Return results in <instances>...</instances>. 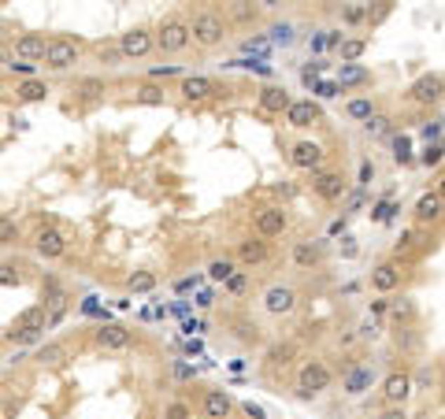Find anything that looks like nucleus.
<instances>
[{
	"instance_id": "obj_14",
	"label": "nucleus",
	"mask_w": 445,
	"mask_h": 419,
	"mask_svg": "<svg viewBox=\"0 0 445 419\" xmlns=\"http://www.w3.org/2000/svg\"><path fill=\"white\" fill-rule=\"evenodd\" d=\"M412 390H416V383L409 371H390L383 378V404H404L412 397Z\"/></svg>"
},
{
	"instance_id": "obj_53",
	"label": "nucleus",
	"mask_w": 445,
	"mask_h": 419,
	"mask_svg": "<svg viewBox=\"0 0 445 419\" xmlns=\"http://www.w3.org/2000/svg\"><path fill=\"white\" fill-rule=\"evenodd\" d=\"M371 178H375V164H368V160H364V164H360V186H368Z\"/></svg>"
},
{
	"instance_id": "obj_3",
	"label": "nucleus",
	"mask_w": 445,
	"mask_h": 419,
	"mask_svg": "<svg viewBox=\"0 0 445 419\" xmlns=\"http://www.w3.org/2000/svg\"><path fill=\"white\" fill-rule=\"evenodd\" d=\"M190 41H193V34H190V22L182 19V15L160 19V26H156V48H160V52L175 56V52H186Z\"/></svg>"
},
{
	"instance_id": "obj_12",
	"label": "nucleus",
	"mask_w": 445,
	"mask_h": 419,
	"mask_svg": "<svg viewBox=\"0 0 445 419\" xmlns=\"http://www.w3.org/2000/svg\"><path fill=\"white\" fill-rule=\"evenodd\" d=\"M345 175L342 171H319L312 175V193H316L319 201H342L345 197Z\"/></svg>"
},
{
	"instance_id": "obj_5",
	"label": "nucleus",
	"mask_w": 445,
	"mask_h": 419,
	"mask_svg": "<svg viewBox=\"0 0 445 419\" xmlns=\"http://www.w3.org/2000/svg\"><path fill=\"white\" fill-rule=\"evenodd\" d=\"M45 323H48V308L45 305H30V308H22L15 316V323H11V331L4 338L8 342H30L37 331H45Z\"/></svg>"
},
{
	"instance_id": "obj_44",
	"label": "nucleus",
	"mask_w": 445,
	"mask_h": 419,
	"mask_svg": "<svg viewBox=\"0 0 445 419\" xmlns=\"http://www.w3.org/2000/svg\"><path fill=\"white\" fill-rule=\"evenodd\" d=\"M4 67H8L11 74H22V82H26V78H34L37 63H26V60H15V56H8V60H4Z\"/></svg>"
},
{
	"instance_id": "obj_26",
	"label": "nucleus",
	"mask_w": 445,
	"mask_h": 419,
	"mask_svg": "<svg viewBox=\"0 0 445 419\" xmlns=\"http://www.w3.org/2000/svg\"><path fill=\"white\" fill-rule=\"evenodd\" d=\"M48 82H41V78H26V82H19L15 86V100H22V104H37V100H48Z\"/></svg>"
},
{
	"instance_id": "obj_38",
	"label": "nucleus",
	"mask_w": 445,
	"mask_h": 419,
	"mask_svg": "<svg viewBox=\"0 0 445 419\" xmlns=\"http://www.w3.org/2000/svg\"><path fill=\"white\" fill-rule=\"evenodd\" d=\"M390 130H394V119H390V115H375V119L364 123V134H368L371 141H375V138H386Z\"/></svg>"
},
{
	"instance_id": "obj_40",
	"label": "nucleus",
	"mask_w": 445,
	"mask_h": 419,
	"mask_svg": "<svg viewBox=\"0 0 445 419\" xmlns=\"http://www.w3.org/2000/svg\"><path fill=\"white\" fill-rule=\"evenodd\" d=\"M445 160V141H430V145L420 152V164L423 167H438Z\"/></svg>"
},
{
	"instance_id": "obj_10",
	"label": "nucleus",
	"mask_w": 445,
	"mask_h": 419,
	"mask_svg": "<svg viewBox=\"0 0 445 419\" xmlns=\"http://www.w3.org/2000/svg\"><path fill=\"white\" fill-rule=\"evenodd\" d=\"M441 215H445V201H441V193H438V189L420 193V201L412 204L416 227H434V222H441Z\"/></svg>"
},
{
	"instance_id": "obj_30",
	"label": "nucleus",
	"mask_w": 445,
	"mask_h": 419,
	"mask_svg": "<svg viewBox=\"0 0 445 419\" xmlns=\"http://www.w3.org/2000/svg\"><path fill=\"white\" fill-rule=\"evenodd\" d=\"M167 100V89L156 86V82H141L134 86V104H164Z\"/></svg>"
},
{
	"instance_id": "obj_6",
	"label": "nucleus",
	"mask_w": 445,
	"mask_h": 419,
	"mask_svg": "<svg viewBox=\"0 0 445 419\" xmlns=\"http://www.w3.org/2000/svg\"><path fill=\"white\" fill-rule=\"evenodd\" d=\"M323 160H326V152L319 141H308V138H300L290 145V164L297 167V171H312V175H319L323 171Z\"/></svg>"
},
{
	"instance_id": "obj_27",
	"label": "nucleus",
	"mask_w": 445,
	"mask_h": 419,
	"mask_svg": "<svg viewBox=\"0 0 445 419\" xmlns=\"http://www.w3.org/2000/svg\"><path fill=\"white\" fill-rule=\"evenodd\" d=\"M234 274H238V260H230V256L208 260V279H212V282H230Z\"/></svg>"
},
{
	"instance_id": "obj_16",
	"label": "nucleus",
	"mask_w": 445,
	"mask_h": 419,
	"mask_svg": "<svg viewBox=\"0 0 445 419\" xmlns=\"http://www.w3.org/2000/svg\"><path fill=\"white\" fill-rule=\"evenodd\" d=\"M286 227H290V215H286L282 208H260V212H256V234H260L264 241L282 238Z\"/></svg>"
},
{
	"instance_id": "obj_36",
	"label": "nucleus",
	"mask_w": 445,
	"mask_h": 419,
	"mask_svg": "<svg viewBox=\"0 0 445 419\" xmlns=\"http://www.w3.org/2000/svg\"><path fill=\"white\" fill-rule=\"evenodd\" d=\"M342 26H368V4H345L342 8Z\"/></svg>"
},
{
	"instance_id": "obj_43",
	"label": "nucleus",
	"mask_w": 445,
	"mask_h": 419,
	"mask_svg": "<svg viewBox=\"0 0 445 419\" xmlns=\"http://www.w3.org/2000/svg\"><path fill=\"white\" fill-rule=\"evenodd\" d=\"M390 145H394V164H412V141L404 138V134L394 138Z\"/></svg>"
},
{
	"instance_id": "obj_22",
	"label": "nucleus",
	"mask_w": 445,
	"mask_h": 419,
	"mask_svg": "<svg viewBox=\"0 0 445 419\" xmlns=\"http://www.w3.org/2000/svg\"><path fill=\"white\" fill-rule=\"evenodd\" d=\"M201 412H204V419H230V412H234V397L227 394V390H204Z\"/></svg>"
},
{
	"instance_id": "obj_32",
	"label": "nucleus",
	"mask_w": 445,
	"mask_h": 419,
	"mask_svg": "<svg viewBox=\"0 0 445 419\" xmlns=\"http://www.w3.org/2000/svg\"><path fill=\"white\" fill-rule=\"evenodd\" d=\"M342 89H349V86H364L368 82V71L360 67V63H342V71H338V78H334Z\"/></svg>"
},
{
	"instance_id": "obj_25",
	"label": "nucleus",
	"mask_w": 445,
	"mask_h": 419,
	"mask_svg": "<svg viewBox=\"0 0 445 419\" xmlns=\"http://www.w3.org/2000/svg\"><path fill=\"white\" fill-rule=\"evenodd\" d=\"M104 93H108V82H104V78H97V74H86V78H78L74 82V97L78 100H100Z\"/></svg>"
},
{
	"instance_id": "obj_42",
	"label": "nucleus",
	"mask_w": 445,
	"mask_h": 419,
	"mask_svg": "<svg viewBox=\"0 0 445 419\" xmlns=\"http://www.w3.org/2000/svg\"><path fill=\"white\" fill-rule=\"evenodd\" d=\"M15 241H19V222L0 215V245H15Z\"/></svg>"
},
{
	"instance_id": "obj_18",
	"label": "nucleus",
	"mask_w": 445,
	"mask_h": 419,
	"mask_svg": "<svg viewBox=\"0 0 445 419\" xmlns=\"http://www.w3.org/2000/svg\"><path fill=\"white\" fill-rule=\"evenodd\" d=\"M319 119H323V108H319V100H312V97H305V100H293V104H290V112H286V123H290V126H297V130L316 126Z\"/></svg>"
},
{
	"instance_id": "obj_1",
	"label": "nucleus",
	"mask_w": 445,
	"mask_h": 419,
	"mask_svg": "<svg viewBox=\"0 0 445 419\" xmlns=\"http://www.w3.org/2000/svg\"><path fill=\"white\" fill-rule=\"evenodd\" d=\"M227 19L219 15V11H212V8H204V11H197V15L190 19V34H193V41H197L201 48H219L222 41H227Z\"/></svg>"
},
{
	"instance_id": "obj_7",
	"label": "nucleus",
	"mask_w": 445,
	"mask_h": 419,
	"mask_svg": "<svg viewBox=\"0 0 445 419\" xmlns=\"http://www.w3.org/2000/svg\"><path fill=\"white\" fill-rule=\"evenodd\" d=\"M297 308V290L290 282H271L264 290V312L267 316H290V312Z\"/></svg>"
},
{
	"instance_id": "obj_9",
	"label": "nucleus",
	"mask_w": 445,
	"mask_h": 419,
	"mask_svg": "<svg viewBox=\"0 0 445 419\" xmlns=\"http://www.w3.org/2000/svg\"><path fill=\"white\" fill-rule=\"evenodd\" d=\"M409 97H412L416 104H423V108L438 104V100L445 97V74H420V78L409 86Z\"/></svg>"
},
{
	"instance_id": "obj_56",
	"label": "nucleus",
	"mask_w": 445,
	"mask_h": 419,
	"mask_svg": "<svg viewBox=\"0 0 445 419\" xmlns=\"http://www.w3.org/2000/svg\"><path fill=\"white\" fill-rule=\"evenodd\" d=\"M167 74H182V67H175V63H171V67H156L152 71V78H167ZM182 78H186V74H182Z\"/></svg>"
},
{
	"instance_id": "obj_35",
	"label": "nucleus",
	"mask_w": 445,
	"mask_h": 419,
	"mask_svg": "<svg viewBox=\"0 0 445 419\" xmlns=\"http://www.w3.org/2000/svg\"><path fill=\"white\" fill-rule=\"evenodd\" d=\"M126 290H130V293H152V290H156V274H152V271H134V274H126Z\"/></svg>"
},
{
	"instance_id": "obj_20",
	"label": "nucleus",
	"mask_w": 445,
	"mask_h": 419,
	"mask_svg": "<svg viewBox=\"0 0 445 419\" xmlns=\"http://www.w3.org/2000/svg\"><path fill=\"white\" fill-rule=\"evenodd\" d=\"M93 342L104 352H123V349L134 345V334H130L126 326H119V323H108V326H100V331L93 334Z\"/></svg>"
},
{
	"instance_id": "obj_13",
	"label": "nucleus",
	"mask_w": 445,
	"mask_h": 419,
	"mask_svg": "<svg viewBox=\"0 0 445 419\" xmlns=\"http://www.w3.org/2000/svg\"><path fill=\"white\" fill-rule=\"evenodd\" d=\"M323 256H326V241H312V238H305V241H293V248H290L293 267H300V271L319 267V264H323Z\"/></svg>"
},
{
	"instance_id": "obj_57",
	"label": "nucleus",
	"mask_w": 445,
	"mask_h": 419,
	"mask_svg": "<svg viewBox=\"0 0 445 419\" xmlns=\"http://www.w3.org/2000/svg\"><path fill=\"white\" fill-rule=\"evenodd\" d=\"M438 193H441V201H445V175H441V182H438Z\"/></svg>"
},
{
	"instance_id": "obj_37",
	"label": "nucleus",
	"mask_w": 445,
	"mask_h": 419,
	"mask_svg": "<svg viewBox=\"0 0 445 419\" xmlns=\"http://www.w3.org/2000/svg\"><path fill=\"white\" fill-rule=\"evenodd\" d=\"M63 357H67V345H63V342H48V345H41V349H37V364H60Z\"/></svg>"
},
{
	"instance_id": "obj_52",
	"label": "nucleus",
	"mask_w": 445,
	"mask_h": 419,
	"mask_svg": "<svg viewBox=\"0 0 445 419\" xmlns=\"http://www.w3.org/2000/svg\"><path fill=\"white\" fill-rule=\"evenodd\" d=\"M360 338H378V323L375 319H364L360 323Z\"/></svg>"
},
{
	"instance_id": "obj_17",
	"label": "nucleus",
	"mask_w": 445,
	"mask_h": 419,
	"mask_svg": "<svg viewBox=\"0 0 445 419\" xmlns=\"http://www.w3.org/2000/svg\"><path fill=\"white\" fill-rule=\"evenodd\" d=\"M256 104H260L264 112H271V115H286V112H290V104H293V97H290V89H286V86L267 82V86H260Z\"/></svg>"
},
{
	"instance_id": "obj_45",
	"label": "nucleus",
	"mask_w": 445,
	"mask_h": 419,
	"mask_svg": "<svg viewBox=\"0 0 445 419\" xmlns=\"http://www.w3.org/2000/svg\"><path fill=\"white\" fill-rule=\"evenodd\" d=\"M164 419H193V408H190L186 401H167Z\"/></svg>"
},
{
	"instance_id": "obj_48",
	"label": "nucleus",
	"mask_w": 445,
	"mask_h": 419,
	"mask_svg": "<svg viewBox=\"0 0 445 419\" xmlns=\"http://www.w3.org/2000/svg\"><path fill=\"white\" fill-rule=\"evenodd\" d=\"M378 419H409V408H404V404H383Z\"/></svg>"
},
{
	"instance_id": "obj_23",
	"label": "nucleus",
	"mask_w": 445,
	"mask_h": 419,
	"mask_svg": "<svg viewBox=\"0 0 445 419\" xmlns=\"http://www.w3.org/2000/svg\"><path fill=\"white\" fill-rule=\"evenodd\" d=\"M178 93L186 100H208V97L219 93V86L212 82V78H204V74H186V78H182V86H178Z\"/></svg>"
},
{
	"instance_id": "obj_47",
	"label": "nucleus",
	"mask_w": 445,
	"mask_h": 419,
	"mask_svg": "<svg viewBox=\"0 0 445 419\" xmlns=\"http://www.w3.org/2000/svg\"><path fill=\"white\" fill-rule=\"evenodd\" d=\"M390 11H394V4H378V8H371V4H368V26H378V22H383V19L390 15Z\"/></svg>"
},
{
	"instance_id": "obj_15",
	"label": "nucleus",
	"mask_w": 445,
	"mask_h": 419,
	"mask_svg": "<svg viewBox=\"0 0 445 419\" xmlns=\"http://www.w3.org/2000/svg\"><path fill=\"white\" fill-rule=\"evenodd\" d=\"M45 52H48V37L45 34H19L15 45H11V56L26 60V63H45Z\"/></svg>"
},
{
	"instance_id": "obj_31",
	"label": "nucleus",
	"mask_w": 445,
	"mask_h": 419,
	"mask_svg": "<svg viewBox=\"0 0 445 419\" xmlns=\"http://www.w3.org/2000/svg\"><path fill=\"white\" fill-rule=\"evenodd\" d=\"M234 338H238L241 345H260L264 342V334H260V326L253 319H234Z\"/></svg>"
},
{
	"instance_id": "obj_2",
	"label": "nucleus",
	"mask_w": 445,
	"mask_h": 419,
	"mask_svg": "<svg viewBox=\"0 0 445 419\" xmlns=\"http://www.w3.org/2000/svg\"><path fill=\"white\" fill-rule=\"evenodd\" d=\"M331 383H334V371L326 368L323 360H305V364H300V371H297V397L312 401V397L326 394Z\"/></svg>"
},
{
	"instance_id": "obj_8",
	"label": "nucleus",
	"mask_w": 445,
	"mask_h": 419,
	"mask_svg": "<svg viewBox=\"0 0 445 419\" xmlns=\"http://www.w3.org/2000/svg\"><path fill=\"white\" fill-rule=\"evenodd\" d=\"M152 48H156V34H149L145 26H134V30L119 34V52H123V60H145Z\"/></svg>"
},
{
	"instance_id": "obj_24",
	"label": "nucleus",
	"mask_w": 445,
	"mask_h": 419,
	"mask_svg": "<svg viewBox=\"0 0 445 419\" xmlns=\"http://www.w3.org/2000/svg\"><path fill=\"white\" fill-rule=\"evenodd\" d=\"M390 323L394 326H412L416 323V316H420V308H416V297H409V293H401V297H390Z\"/></svg>"
},
{
	"instance_id": "obj_58",
	"label": "nucleus",
	"mask_w": 445,
	"mask_h": 419,
	"mask_svg": "<svg viewBox=\"0 0 445 419\" xmlns=\"http://www.w3.org/2000/svg\"><path fill=\"white\" fill-rule=\"evenodd\" d=\"M0 41H4V34H0Z\"/></svg>"
},
{
	"instance_id": "obj_33",
	"label": "nucleus",
	"mask_w": 445,
	"mask_h": 419,
	"mask_svg": "<svg viewBox=\"0 0 445 419\" xmlns=\"http://www.w3.org/2000/svg\"><path fill=\"white\" fill-rule=\"evenodd\" d=\"M364 52H368V37H345L342 48H338V56H342V63H357Z\"/></svg>"
},
{
	"instance_id": "obj_19",
	"label": "nucleus",
	"mask_w": 445,
	"mask_h": 419,
	"mask_svg": "<svg viewBox=\"0 0 445 419\" xmlns=\"http://www.w3.org/2000/svg\"><path fill=\"white\" fill-rule=\"evenodd\" d=\"M371 290L378 293V297H390L401 286V267L394 264V260H383V264H375L371 267Z\"/></svg>"
},
{
	"instance_id": "obj_41",
	"label": "nucleus",
	"mask_w": 445,
	"mask_h": 419,
	"mask_svg": "<svg viewBox=\"0 0 445 419\" xmlns=\"http://www.w3.org/2000/svg\"><path fill=\"white\" fill-rule=\"evenodd\" d=\"M271 45H293V22H274L267 34Z\"/></svg>"
},
{
	"instance_id": "obj_21",
	"label": "nucleus",
	"mask_w": 445,
	"mask_h": 419,
	"mask_svg": "<svg viewBox=\"0 0 445 419\" xmlns=\"http://www.w3.org/2000/svg\"><path fill=\"white\" fill-rule=\"evenodd\" d=\"M267 256H271V248H267V241L260 238V234H253V238H241L238 248H234V260H238V264H245V267L264 264Z\"/></svg>"
},
{
	"instance_id": "obj_34",
	"label": "nucleus",
	"mask_w": 445,
	"mask_h": 419,
	"mask_svg": "<svg viewBox=\"0 0 445 419\" xmlns=\"http://www.w3.org/2000/svg\"><path fill=\"white\" fill-rule=\"evenodd\" d=\"M260 8L256 4H245V0H234V4H227V19L230 22H256Z\"/></svg>"
},
{
	"instance_id": "obj_28",
	"label": "nucleus",
	"mask_w": 445,
	"mask_h": 419,
	"mask_svg": "<svg viewBox=\"0 0 445 419\" xmlns=\"http://www.w3.org/2000/svg\"><path fill=\"white\" fill-rule=\"evenodd\" d=\"M345 115H349V119L352 123H368V119H375V100L371 97H352L349 104H345Z\"/></svg>"
},
{
	"instance_id": "obj_49",
	"label": "nucleus",
	"mask_w": 445,
	"mask_h": 419,
	"mask_svg": "<svg viewBox=\"0 0 445 419\" xmlns=\"http://www.w3.org/2000/svg\"><path fill=\"white\" fill-rule=\"evenodd\" d=\"M338 93H345L338 82H319V86H316V97H323V100H331V97H338Z\"/></svg>"
},
{
	"instance_id": "obj_55",
	"label": "nucleus",
	"mask_w": 445,
	"mask_h": 419,
	"mask_svg": "<svg viewBox=\"0 0 445 419\" xmlns=\"http://www.w3.org/2000/svg\"><path fill=\"white\" fill-rule=\"evenodd\" d=\"M227 286H230V293H241V290H245V274L238 271V274H234V279H230Z\"/></svg>"
},
{
	"instance_id": "obj_46",
	"label": "nucleus",
	"mask_w": 445,
	"mask_h": 419,
	"mask_svg": "<svg viewBox=\"0 0 445 419\" xmlns=\"http://www.w3.org/2000/svg\"><path fill=\"white\" fill-rule=\"evenodd\" d=\"M290 357H293V345H290V342H279V345L267 349V360H271V364H286Z\"/></svg>"
},
{
	"instance_id": "obj_4",
	"label": "nucleus",
	"mask_w": 445,
	"mask_h": 419,
	"mask_svg": "<svg viewBox=\"0 0 445 419\" xmlns=\"http://www.w3.org/2000/svg\"><path fill=\"white\" fill-rule=\"evenodd\" d=\"M78 60H82V45H78V41H71V37H48L45 67H48L52 74H63V71H71Z\"/></svg>"
},
{
	"instance_id": "obj_29",
	"label": "nucleus",
	"mask_w": 445,
	"mask_h": 419,
	"mask_svg": "<svg viewBox=\"0 0 445 419\" xmlns=\"http://www.w3.org/2000/svg\"><path fill=\"white\" fill-rule=\"evenodd\" d=\"M371 383H375V371H371V368H357V371H349V375H345V383H342V386H345V394L357 397V394H364V390H368Z\"/></svg>"
},
{
	"instance_id": "obj_39",
	"label": "nucleus",
	"mask_w": 445,
	"mask_h": 419,
	"mask_svg": "<svg viewBox=\"0 0 445 419\" xmlns=\"http://www.w3.org/2000/svg\"><path fill=\"white\" fill-rule=\"evenodd\" d=\"M26 282V274L19 264H0V286H11V290H19V286Z\"/></svg>"
},
{
	"instance_id": "obj_51",
	"label": "nucleus",
	"mask_w": 445,
	"mask_h": 419,
	"mask_svg": "<svg viewBox=\"0 0 445 419\" xmlns=\"http://www.w3.org/2000/svg\"><path fill=\"white\" fill-rule=\"evenodd\" d=\"M115 60H123V52H119V45H115V52L112 48H100V63H108V67H112V63Z\"/></svg>"
},
{
	"instance_id": "obj_50",
	"label": "nucleus",
	"mask_w": 445,
	"mask_h": 419,
	"mask_svg": "<svg viewBox=\"0 0 445 419\" xmlns=\"http://www.w3.org/2000/svg\"><path fill=\"white\" fill-rule=\"evenodd\" d=\"M368 312H371V319L375 316H386V312H390V297H375L371 305H368Z\"/></svg>"
},
{
	"instance_id": "obj_54",
	"label": "nucleus",
	"mask_w": 445,
	"mask_h": 419,
	"mask_svg": "<svg viewBox=\"0 0 445 419\" xmlns=\"http://www.w3.org/2000/svg\"><path fill=\"white\" fill-rule=\"evenodd\" d=\"M241 412H245L248 419H264V408H260V404H253V401H245V404H241Z\"/></svg>"
},
{
	"instance_id": "obj_11",
	"label": "nucleus",
	"mask_w": 445,
	"mask_h": 419,
	"mask_svg": "<svg viewBox=\"0 0 445 419\" xmlns=\"http://www.w3.org/2000/svg\"><path fill=\"white\" fill-rule=\"evenodd\" d=\"M34 248L41 260H60L63 253H67V234H63L60 227H41L34 238Z\"/></svg>"
}]
</instances>
